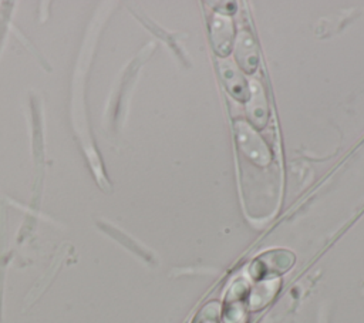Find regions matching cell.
<instances>
[{"mask_svg":"<svg viewBox=\"0 0 364 323\" xmlns=\"http://www.w3.org/2000/svg\"><path fill=\"white\" fill-rule=\"evenodd\" d=\"M223 78H225L226 88L230 91L232 95H235L237 100L249 98V91L246 88V83L240 77L239 73H236L233 68H226L223 71Z\"/></svg>","mask_w":364,"mask_h":323,"instance_id":"cell-4","label":"cell"},{"mask_svg":"<svg viewBox=\"0 0 364 323\" xmlns=\"http://www.w3.org/2000/svg\"><path fill=\"white\" fill-rule=\"evenodd\" d=\"M220 320V303L210 302L205 305L195 316L192 323H219Z\"/></svg>","mask_w":364,"mask_h":323,"instance_id":"cell-5","label":"cell"},{"mask_svg":"<svg viewBox=\"0 0 364 323\" xmlns=\"http://www.w3.org/2000/svg\"><path fill=\"white\" fill-rule=\"evenodd\" d=\"M210 34H212L213 47H215L216 53L220 55L229 54V51L232 48V36H233L230 18H228L225 16L215 17Z\"/></svg>","mask_w":364,"mask_h":323,"instance_id":"cell-2","label":"cell"},{"mask_svg":"<svg viewBox=\"0 0 364 323\" xmlns=\"http://www.w3.org/2000/svg\"><path fill=\"white\" fill-rule=\"evenodd\" d=\"M237 63L246 73H253L257 65V53L253 38L242 34L237 43Z\"/></svg>","mask_w":364,"mask_h":323,"instance_id":"cell-3","label":"cell"},{"mask_svg":"<svg viewBox=\"0 0 364 323\" xmlns=\"http://www.w3.org/2000/svg\"><path fill=\"white\" fill-rule=\"evenodd\" d=\"M294 253L286 249H272L259 255L252 263V275L264 280L269 277L280 276L294 265Z\"/></svg>","mask_w":364,"mask_h":323,"instance_id":"cell-1","label":"cell"}]
</instances>
